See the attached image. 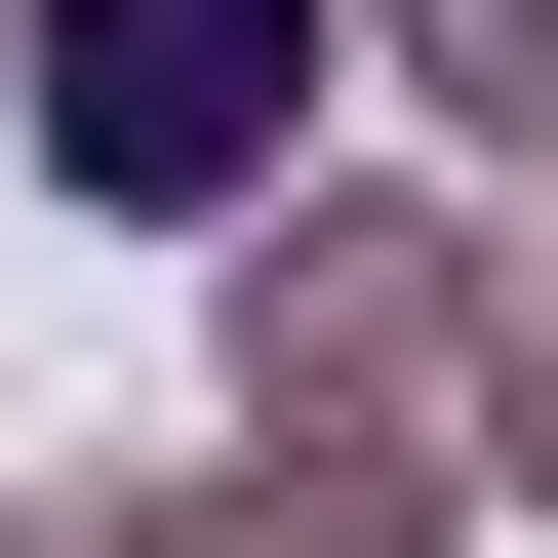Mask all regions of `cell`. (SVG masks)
<instances>
[{"mask_svg":"<svg viewBox=\"0 0 558 558\" xmlns=\"http://www.w3.org/2000/svg\"><path fill=\"white\" fill-rule=\"evenodd\" d=\"M439 478H478V558L558 519V199H478V360H439Z\"/></svg>","mask_w":558,"mask_h":558,"instance_id":"5","label":"cell"},{"mask_svg":"<svg viewBox=\"0 0 558 558\" xmlns=\"http://www.w3.org/2000/svg\"><path fill=\"white\" fill-rule=\"evenodd\" d=\"M0 558H199V519H160V478H40V519H0Z\"/></svg>","mask_w":558,"mask_h":558,"instance_id":"6","label":"cell"},{"mask_svg":"<svg viewBox=\"0 0 558 558\" xmlns=\"http://www.w3.org/2000/svg\"><path fill=\"white\" fill-rule=\"evenodd\" d=\"M0 160L81 240H279L360 160V81H319V0H0Z\"/></svg>","mask_w":558,"mask_h":558,"instance_id":"1","label":"cell"},{"mask_svg":"<svg viewBox=\"0 0 558 558\" xmlns=\"http://www.w3.org/2000/svg\"><path fill=\"white\" fill-rule=\"evenodd\" d=\"M160 519H199V558H478V478H439V439H199Z\"/></svg>","mask_w":558,"mask_h":558,"instance_id":"4","label":"cell"},{"mask_svg":"<svg viewBox=\"0 0 558 558\" xmlns=\"http://www.w3.org/2000/svg\"><path fill=\"white\" fill-rule=\"evenodd\" d=\"M439 360H478V199L319 160L279 240H199V399L240 439H439Z\"/></svg>","mask_w":558,"mask_h":558,"instance_id":"2","label":"cell"},{"mask_svg":"<svg viewBox=\"0 0 558 558\" xmlns=\"http://www.w3.org/2000/svg\"><path fill=\"white\" fill-rule=\"evenodd\" d=\"M319 81L399 120V199H558V0H319Z\"/></svg>","mask_w":558,"mask_h":558,"instance_id":"3","label":"cell"}]
</instances>
